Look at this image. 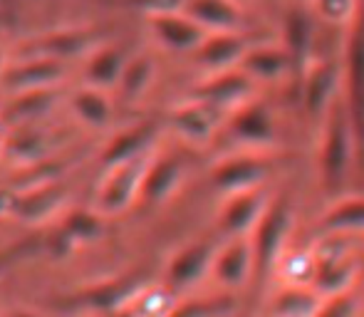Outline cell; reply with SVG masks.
Returning a JSON list of instances; mask_svg holds the SVG:
<instances>
[{
    "instance_id": "4dcf8cb0",
    "label": "cell",
    "mask_w": 364,
    "mask_h": 317,
    "mask_svg": "<svg viewBox=\"0 0 364 317\" xmlns=\"http://www.w3.org/2000/svg\"><path fill=\"white\" fill-rule=\"evenodd\" d=\"M357 310H360V303H357L355 295L347 290V293L322 298L315 317H357Z\"/></svg>"
},
{
    "instance_id": "2e32d148",
    "label": "cell",
    "mask_w": 364,
    "mask_h": 317,
    "mask_svg": "<svg viewBox=\"0 0 364 317\" xmlns=\"http://www.w3.org/2000/svg\"><path fill=\"white\" fill-rule=\"evenodd\" d=\"M65 72L63 60L55 58H40V55H25L23 63L15 68H8L0 77V85L8 92H35L48 90L53 82H58Z\"/></svg>"
},
{
    "instance_id": "8fae6325",
    "label": "cell",
    "mask_w": 364,
    "mask_h": 317,
    "mask_svg": "<svg viewBox=\"0 0 364 317\" xmlns=\"http://www.w3.org/2000/svg\"><path fill=\"white\" fill-rule=\"evenodd\" d=\"M268 198L260 188H248V191L228 193L218 211V228L223 236H250L255 223L268 208Z\"/></svg>"
},
{
    "instance_id": "7c38bea8",
    "label": "cell",
    "mask_w": 364,
    "mask_h": 317,
    "mask_svg": "<svg viewBox=\"0 0 364 317\" xmlns=\"http://www.w3.org/2000/svg\"><path fill=\"white\" fill-rule=\"evenodd\" d=\"M149 166V158H134L129 163L109 168L105 186L100 191V208L105 213H122L139 198L141 181H144V171Z\"/></svg>"
},
{
    "instance_id": "9a60e30c",
    "label": "cell",
    "mask_w": 364,
    "mask_h": 317,
    "mask_svg": "<svg viewBox=\"0 0 364 317\" xmlns=\"http://www.w3.org/2000/svg\"><path fill=\"white\" fill-rule=\"evenodd\" d=\"M248 35H243L240 30L233 33H208V38L193 50V60L198 68H203L208 75L223 72V70L240 68V60L250 48Z\"/></svg>"
},
{
    "instance_id": "d590c367",
    "label": "cell",
    "mask_w": 364,
    "mask_h": 317,
    "mask_svg": "<svg viewBox=\"0 0 364 317\" xmlns=\"http://www.w3.org/2000/svg\"><path fill=\"white\" fill-rule=\"evenodd\" d=\"M3 72H5V55H3V50H0V77H3Z\"/></svg>"
},
{
    "instance_id": "1f68e13d",
    "label": "cell",
    "mask_w": 364,
    "mask_h": 317,
    "mask_svg": "<svg viewBox=\"0 0 364 317\" xmlns=\"http://www.w3.org/2000/svg\"><path fill=\"white\" fill-rule=\"evenodd\" d=\"M285 258V255H283ZM285 275L290 285H310L315 273V253H292L285 258Z\"/></svg>"
},
{
    "instance_id": "ac0fdd59",
    "label": "cell",
    "mask_w": 364,
    "mask_h": 317,
    "mask_svg": "<svg viewBox=\"0 0 364 317\" xmlns=\"http://www.w3.org/2000/svg\"><path fill=\"white\" fill-rule=\"evenodd\" d=\"M218 114L220 112L213 109L211 104L188 97L186 102H181V104H176L168 112L166 122L178 136H183L191 144H208L213 131H216Z\"/></svg>"
},
{
    "instance_id": "3957f363",
    "label": "cell",
    "mask_w": 364,
    "mask_h": 317,
    "mask_svg": "<svg viewBox=\"0 0 364 317\" xmlns=\"http://www.w3.org/2000/svg\"><path fill=\"white\" fill-rule=\"evenodd\" d=\"M292 228V206L288 196L273 198L250 231V248H253V285L260 288L270 273L278 268L283 258L285 240Z\"/></svg>"
},
{
    "instance_id": "9c48e42d",
    "label": "cell",
    "mask_w": 364,
    "mask_h": 317,
    "mask_svg": "<svg viewBox=\"0 0 364 317\" xmlns=\"http://www.w3.org/2000/svg\"><path fill=\"white\" fill-rule=\"evenodd\" d=\"M216 250V240H193V243L178 248L166 265L168 290H188L196 283H201L203 275L211 273Z\"/></svg>"
},
{
    "instance_id": "603a6c76",
    "label": "cell",
    "mask_w": 364,
    "mask_h": 317,
    "mask_svg": "<svg viewBox=\"0 0 364 317\" xmlns=\"http://www.w3.org/2000/svg\"><path fill=\"white\" fill-rule=\"evenodd\" d=\"M97 40H100L97 30H60V33L38 40V43H30L25 48V53L40 55V58L65 60V58H73V55L87 53L90 48H95Z\"/></svg>"
},
{
    "instance_id": "30bf717a",
    "label": "cell",
    "mask_w": 364,
    "mask_h": 317,
    "mask_svg": "<svg viewBox=\"0 0 364 317\" xmlns=\"http://www.w3.org/2000/svg\"><path fill=\"white\" fill-rule=\"evenodd\" d=\"M211 275L223 288L235 290L253 283V248L248 236L225 238L218 245L211 265Z\"/></svg>"
},
{
    "instance_id": "484cf974",
    "label": "cell",
    "mask_w": 364,
    "mask_h": 317,
    "mask_svg": "<svg viewBox=\"0 0 364 317\" xmlns=\"http://www.w3.org/2000/svg\"><path fill=\"white\" fill-rule=\"evenodd\" d=\"M322 295L312 285H285L270 303L273 317H315Z\"/></svg>"
},
{
    "instance_id": "e575fe53",
    "label": "cell",
    "mask_w": 364,
    "mask_h": 317,
    "mask_svg": "<svg viewBox=\"0 0 364 317\" xmlns=\"http://www.w3.org/2000/svg\"><path fill=\"white\" fill-rule=\"evenodd\" d=\"M10 317H40V315L30 313V310H15V313H10Z\"/></svg>"
},
{
    "instance_id": "277c9868",
    "label": "cell",
    "mask_w": 364,
    "mask_h": 317,
    "mask_svg": "<svg viewBox=\"0 0 364 317\" xmlns=\"http://www.w3.org/2000/svg\"><path fill=\"white\" fill-rule=\"evenodd\" d=\"M345 102L357 136V151L364 156V0H357V10L350 20L345 53Z\"/></svg>"
},
{
    "instance_id": "83f0119b",
    "label": "cell",
    "mask_w": 364,
    "mask_h": 317,
    "mask_svg": "<svg viewBox=\"0 0 364 317\" xmlns=\"http://www.w3.org/2000/svg\"><path fill=\"white\" fill-rule=\"evenodd\" d=\"M60 231L63 236L70 240L73 245L77 243H87V240H95L102 236L105 231V218L95 211H87V208H75L60 223Z\"/></svg>"
},
{
    "instance_id": "4fadbf2b",
    "label": "cell",
    "mask_w": 364,
    "mask_h": 317,
    "mask_svg": "<svg viewBox=\"0 0 364 317\" xmlns=\"http://www.w3.org/2000/svg\"><path fill=\"white\" fill-rule=\"evenodd\" d=\"M149 28L154 38L173 53H193L208 38V30L198 25L186 10L149 15Z\"/></svg>"
},
{
    "instance_id": "4316f807",
    "label": "cell",
    "mask_w": 364,
    "mask_h": 317,
    "mask_svg": "<svg viewBox=\"0 0 364 317\" xmlns=\"http://www.w3.org/2000/svg\"><path fill=\"white\" fill-rule=\"evenodd\" d=\"M73 109L77 112L82 122L92 127H107L112 119V104L100 87H82L73 95Z\"/></svg>"
},
{
    "instance_id": "836d02e7",
    "label": "cell",
    "mask_w": 364,
    "mask_h": 317,
    "mask_svg": "<svg viewBox=\"0 0 364 317\" xmlns=\"http://www.w3.org/2000/svg\"><path fill=\"white\" fill-rule=\"evenodd\" d=\"M129 8H136L146 15H159V13H173V10H183L186 0H122Z\"/></svg>"
},
{
    "instance_id": "5bb4252c",
    "label": "cell",
    "mask_w": 364,
    "mask_h": 317,
    "mask_svg": "<svg viewBox=\"0 0 364 317\" xmlns=\"http://www.w3.org/2000/svg\"><path fill=\"white\" fill-rule=\"evenodd\" d=\"M355 260L345 255V250L337 243H330L315 253V273H312L310 285L322 298H330L337 293H347L350 285L355 283Z\"/></svg>"
},
{
    "instance_id": "ba28073f",
    "label": "cell",
    "mask_w": 364,
    "mask_h": 317,
    "mask_svg": "<svg viewBox=\"0 0 364 317\" xmlns=\"http://www.w3.org/2000/svg\"><path fill=\"white\" fill-rule=\"evenodd\" d=\"M225 131L245 146H270L278 134L270 107L260 100H253V97L240 107H235L233 112H228Z\"/></svg>"
},
{
    "instance_id": "8d00e7d4",
    "label": "cell",
    "mask_w": 364,
    "mask_h": 317,
    "mask_svg": "<svg viewBox=\"0 0 364 317\" xmlns=\"http://www.w3.org/2000/svg\"><path fill=\"white\" fill-rule=\"evenodd\" d=\"M0 25H3V15H0Z\"/></svg>"
},
{
    "instance_id": "d4e9b609",
    "label": "cell",
    "mask_w": 364,
    "mask_h": 317,
    "mask_svg": "<svg viewBox=\"0 0 364 317\" xmlns=\"http://www.w3.org/2000/svg\"><path fill=\"white\" fill-rule=\"evenodd\" d=\"M317 231L327 236L364 231V196H347L335 201L317 221Z\"/></svg>"
},
{
    "instance_id": "7402d4cb",
    "label": "cell",
    "mask_w": 364,
    "mask_h": 317,
    "mask_svg": "<svg viewBox=\"0 0 364 317\" xmlns=\"http://www.w3.org/2000/svg\"><path fill=\"white\" fill-rule=\"evenodd\" d=\"M240 70L253 80L263 82H275L283 80L285 75H292L290 58L283 45H250L240 60Z\"/></svg>"
},
{
    "instance_id": "cb8c5ba5",
    "label": "cell",
    "mask_w": 364,
    "mask_h": 317,
    "mask_svg": "<svg viewBox=\"0 0 364 317\" xmlns=\"http://www.w3.org/2000/svg\"><path fill=\"white\" fill-rule=\"evenodd\" d=\"M129 60H132V55L127 53L124 45H100V48L92 53V58L87 60V70H85L87 82H90L92 87L119 85Z\"/></svg>"
},
{
    "instance_id": "6da1fadb",
    "label": "cell",
    "mask_w": 364,
    "mask_h": 317,
    "mask_svg": "<svg viewBox=\"0 0 364 317\" xmlns=\"http://www.w3.org/2000/svg\"><path fill=\"white\" fill-rule=\"evenodd\" d=\"M357 151V136L347 102L337 97L322 117L320 146H317V176L325 193L335 196L347 183L352 156Z\"/></svg>"
},
{
    "instance_id": "f546056e",
    "label": "cell",
    "mask_w": 364,
    "mask_h": 317,
    "mask_svg": "<svg viewBox=\"0 0 364 317\" xmlns=\"http://www.w3.org/2000/svg\"><path fill=\"white\" fill-rule=\"evenodd\" d=\"M154 75H156V65L149 55H132V60L127 63V70L119 80V90L127 100H136L149 90Z\"/></svg>"
},
{
    "instance_id": "d6a6232c",
    "label": "cell",
    "mask_w": 364,
    "mask_h": 317,
    "mask_svg": "<svg viewBox=\"0 0 364 317\" xmlns=\"http://www.w3.org/2000/svg\"><path fill=\"white\" fill-rule=\"evenodd\" d=\"M312 3L322 20L335 25H350L357 10V0H312Z\"/></svg>"
},
{
    "instance_id": "52a82bcc",
    "label": "cell",
    "mask_w": 364,
    "mask_h": 317,
    "mask_svg": "<svg viewBox=\"0 0 364 317\" xmlns=\"http://www.w3.org/2000/svg\"><path fill=\"white\" fill-rule=\"evenodd\" d=\"M253 85L255 80L248 72H243L240 68H233L208 75L201 85L193 87L191 97L198 102H206L218 112H233L235 107H240L253 97Z\"/></svg>"
},
{
    "instance_id": "7a4b0ae2",
    "label": "cell",
    "mask_w": 364,
    "mask_h": 317,
    "mask_svg": "<svg viewBox=\"0 0 364 317\" xmlns=\"http://www.w3.org/2000/svg\"><path fill=\"white\" fill-rule=\"evenodd\" d=\"M151 288V278L144 270H132L119 278L105 280V283L90 285V288L80 290V293L65 295L60 298L58 308L60 310H82V313H122L129 305L139 303L141 295Z\"/></svg>"
},
{
    "instance_id": "ffe728a7",
    "label": "cell",
    "mask_w": 364,
    "mask_h": 317,
    "mask_svg": "<svg viewBox=\"0 0 364 317\" xmlns=\"http://www.w3.org/2000/svg\"><path fill=\"white\" fill-rule=\"evenodd\" d=\"M183 178V161L181 156H159L151 158L144 171L139 198L146 206H159L178 188Z\"/></svg>"
},
{
    "instance_id": "e0dca14e",
    "label": "cell",
    "mask_w": 364,
    "mask_h": 317,
    "mask_svg": "<svg viewBox=\"0 0 364 317\" xmlns=\"http://www.w3.org/2000/svg\"><path fill=\"white\" fill-rule=\"evenodd\" d=\"M159 129H161V122L156 119H144L134 127H127L122 129L114 139L107 144V149L102 151V166L109 171L122 163H129L134 158H141L149 154L154 139H156Z\"/></svg>"
},
{
    "instance_id": "5b68a950",
    "label": "cell",
    "mask_w": 364,
    "mask_h": 317,
    "mask_svg": "<svg viewBox=\"0 0 364 317\" xmlns=\"http://www.w3.org/2000/svg\"><path fill=\"white\" fill-rule=\"evenodd\" d=\"M273 171V161L258 154H230L211 168V183L220 193H238L258 188Z\"/></svg>"
},
{
    "instance_id": "8992f818",
    "label": "cell",
    "mask_w": 364,
    "mask_h": 317,
    "mask_svg": "<svg viewBox=\"0 0 364 317\" xmlns=\"http://www.w3.org/2000/svg\"><path fill=\"white\" fill-rule=\"evenodd\" d=\"M340 65L335 60H312L297 80L300 102L310 117H325L332 102L340 97Z\"/></svg>"
},
{
    "instance_id": "f1b7e54d",
    "label": "cell",
    "mask_w": 364,
    "mask_h": 317,
    "mask_svg": "<svg viewBox=\"0 0 364 317\" xmlns=\"http://www.w3.org/2000/svg\"><path fill=\"white\" fill-rule=\"evenodd\" d=\"M235 298L230 293L211 295V298H198V300H183V303L168 308L164 317H225L235 310Z\"/></svg>"
},
{
    "instance_id": "d6986e66",
    "label": "cell",
    "mask_w": 364,
    "mask_h": 317,
    "mask_svg": "<svg viewBox=\"0 0 364 317\" xmlns=\"http://www.w3.org/2000/svg\"><path fill=\"white\" fill-rule=\"evenodd\" d=\"M312 45H315V25L312 18L300 8H292L285 15L283 25V48L290 58L292 65V77L295 82L302 77V72L307 70V65L312 63Z\"/></svg>"
},
{
    "instance_id": "44dd1931",
    "label": "cell",
    "mask_w": 364,
    "mask_h": 317,
    "mask_svg": "<svg viewBox=\"0 0 364 317\" xmlns=\"http://www.w3.org/2000/svg\"><path fill=\"white\" fill-rule=\"evenodd\" d=\"M183 10L208 33H233L243 25L238 0H186Z\"/></svg>"
}]
</instances>
